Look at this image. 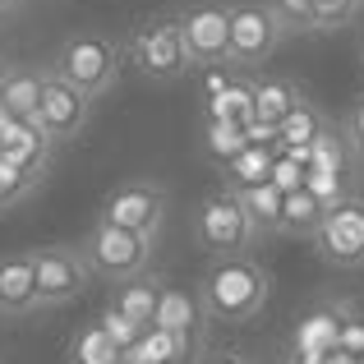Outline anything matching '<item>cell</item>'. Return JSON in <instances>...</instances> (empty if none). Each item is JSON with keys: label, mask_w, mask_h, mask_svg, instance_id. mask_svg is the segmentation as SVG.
<instances>
[{"label": "cell", "mask_w": 364, "mask_h": 364, "mask_svg": "<svg viewBox=\"0 0 364 364\" xmlns=\"http://www.w3.org/2000/svg\"><path fill=\"white\" fill-rule=\"evenodd\" d=\"M267 295H272V282H267L263 263H254L249 254L235 258H213V267L198 282V300H203V314L217 323H249L263 314Z\"/></svg>", "instance_id": "cell-1"}, {"label": "cell", "mask_w": 364, "mask_h": 364, "mask_svg": "<svg viewBox=\"0 0 364 364\" xmlns=\"http://www.w3.org/2000/svg\"><path fill=\"white\" fill-rule=\"evenodd\" d=\"M120 65H124V51L116 37L107 33H74L60 42V51H55L51 70L60 83H70L74 92H83L88 102H97L102 92L111 88V83L120 79Z\"/></svg>", "instance_id": "cell-2"}, {"label": "cell", "mask_w": 364, "mask_h": 364, "mask_svg": "<svg viewBox=\"0 0 364 364\" xmlns=\"http://www.w3.org/2000/svg\"><path fill=\"white\" fill-rule=\"evenodd\" d=\"M120 51H124V65H134L148 83H176V79L189 74V55H185V46H180L176 14L139 18V28L129 33V42H124Z\"/></svg>", "instance_id": "cell-3"}, {"label": "cell", "mask_w": 364, "mask_h": 364, "mask_svg": "<svg viewBox=\"0 0 364 364\" xmlns=\"http://www.w3.org/2000/svg\"><path fill=\"white\" fill-rule=\"evenodd\" d=\"M226 23H231V46H226V65L240 74L263 70L267 60L282 46V23L267 9V0H240V5H226Z\"/></svg>", "instance_id": "cell-4"}, {"label": "cell", "mask_w": 364, "mask_h": 364, "mask_svg": "<svg viewBox=\"0 0 364 364\" xmlns=\"http://www.w3.org/2000/svg\"><path fill=\"white\" fill-rule=\"evenodd\" d=\"M194 240L213 258H235V254H249V245H254L258 235H254V226H249L240 198H235L231 189H213V194H203L198 208H194Z\"/></svg>", "instance_id": "cell-5"}, {"label": "cell", "mask_w": 364, "mask_h": 364, "mask_svg": "<svg viewBox=\"0 0 364 364\" xmlns=\"http://www.w3.org/2000/svg\"><path fill=\"white\" fill-rule=\"evenodd\" d=\"M79 254H83V263H88L92 277L120 286V282H134V277L148 272V263H152V240L129 235V231H120V226L97 222L88 235H83Z\"/></svg>", "instance_id": "cell-6"}, {"label": "cell", "mask_w": 364, "mask_h": 364, "mask_svg": "<svg viewBox=\"0 0 364 364\" xmlns=\"http://www.w3.org/2000/svg\"><path fill=\"white\" fill-rule=\"evenodd\" d=\"M28 258H33V282H37V309L79 300L92 282L79 245H46V249H33Z\"/></svg>", "instance_id": "cell-7"}, {"label": "cell", "mask_w": 364, "mask_h": 364, "mask_svg": "<svg viewBox=\"0 0 364 364\" xmlns=\"http://www.w3.org/2000/svg\"><path fill=\"white\" fill-rule=\"evenodd\" d=\"M309 245L318 249V258L328 267H360L364 263V194L332 203Z\"/></svg>", "instance_id": "cell-8"}, {"label": "cell", "mask_w": 364, "mask_h": 364, "mask_svg": "<svg viewBox=\"0 0 364 364\" xmlns=\"http://www.w3.org/2000/svg\"><path fill=\"white\" fill-rule=\"evenodd\" d=\"M161 217H166V189L152 185V180H129V185H120V189H111V194H107L97 222L120 226V231L143 235V240L157 245Z\"/></svg>", "instance_id": "cell-9"}, {"label": "cell", "mask_w": 364, "mask_h": 364, "mask_svg": "<svg viewBox=\"0 0 364 364\" xmlns=\"http://www.w3.org/2000/svg\"><path fill=\"white\" fill-rule=\"evenodd\" d=\"M180 28V46L189 55V70H213V65H226V46H231V23H226V5H189L176 14Z\"/></svg>", "instance_id": "cell-10"}, {"label": "cell", "mask_w": 364, "mask_h": 364, "mask_svg": "<svg viewBox=\"0 0 364 364\" xmlns=\"http://www.w3.org/2000/svg\"><path fill=\"white\" fill-rule=\"evenodd\" d=\"M88 107H92V102L83 97V92H74L70 83H60L55 74H42V107H37V120L33 124L51 143H65V139H74V134L83 129Z\"/></svg>", "instance_id": "cell-11"}, {"label": "cell", "mask_w": 364, "mask_h": 364, "mask_svg": "<svg viewBox=\"0 0 364 364\" xmlns=\"http://www.w3.org/2000/svg\"><path fill=\"white\" fill-rule=\"evenodd\" d=\"M152 328L171 332V337L189 341V346H198L208 332V314H203V300H198V291H185V286H157V314H152Z\"/></svg>", "instance_id": "cell-12"}, {"label": "cell", "mask_w": 364, "mask_h": 364, "mask_svg": "<svg viewBox=\"0 0 364 364\" xmlns=\"http://www.w3.org/2000/svg\"><path fill=\"white\" fill-rule=\"evenodd\" d=\"M194 355H198V346H189V341L171 337V332H161V328H143L139 337L120 350V364H189Z\"/></svg>", "instance_id": "cell-13"}, {"label": "cell", "mask_w": 364, "mask_h": 364, "mask_svg": "<svg viewBox=\"0 0 364 364\" xmlns=\"http://www.w3.org/2000/svg\"><path fill=\"white\" fill-rule=\"evenodd\" d=\"M37 309V282H33V258L5 254L0 258V314H33Z\"/></svg>", "instance_id": "cell-14"}, {"label": "cell", "mask_w": 364, "mask_h": 364, "mask_svg": "<svg viewBox=\"0 0 364 364\" xmlns=\"http://www.w3.org/2000/svg\"><path fill=\"white\" fill-rule=\"evenodd\" d=\"M55 143L46 139L37 124H23V120H9V129L0 134V157L9 166H23V171H46V157H51Z\"/></svg>", "instance_id": "cell-15"}, {"label": "cell", "mask_w": 364, "mask_h": 364, "mask_svg": "<svg viewBox=\"0 0 364 364\" xmlns=\"http://www.w3.org/2000/svg\"><path fill=\"white\" fill-rule=\"evenodd\" d=\"M203 120H226V124H240L245 129L254 120V74H235L226 88L203 97Z\"/></svg>", "instance_id": "cell-16"}, {"label": "cell", "mask_w": 364, "mask_h": 364, "mask_svg": "<svg viewBox=\"0 0 364 364\" xmlns=\"http://www.w3.org/2000/svg\"><path fill=\"white\" fill-rule=\"evenodd\" d=\"M37 107H42V74L37 70H5V88H0V111L9 120H37Z\"/></svg>", "instance_id": "cell-17"}, {"label": "cell", "mask_w": 364, "mask_h": 364, "mask_svg": "<svg viewBox=\"0 0 364 364\" xmlns=\"http://www.w3.org/2000/svg\"><path fill=\"white\" fill-rule=\"evenodd\" d=\"M337 328L341 314L337 309H309L300 323H295V355H337Z\"/></svg>", "instance_id": "cell-18"}, {"label": "cell", "mask_w": 364, "mask_h": 364, "mask_svg": "<svg viewBox=\"0 0 364 364\" xmlns=\"http://www.w3.org/2000/svg\"><path fill=\"white\" fill-rule=\"evenodd\" d=\"M295 102H300V88H295L286 74H263V79H254V120L282 124L291 116Z\"/></svg>", "instance_id": "cell-19"}, {"label": "cell", "mask_w": 364, "mask_h": 364, "mask_svg": "<svg viewBox=\"0 0 364 364\" xmlns=\"http://www.w3.org/2000/svg\"><path fill=\"white\" fill-rule=\"evenodd\" d=\"M323 213H328V208H323L309 189H291V194H282V226H277V235H291V240H314Z\"/></svg>", "instance_id": "cell-20"}, {"label": "cell", "mask_w": 364, "mask_h": 364, "mask_svg": "<svg viewBox=\"0 0 364 364\" xmlns=\"http://www.w3.org/2000/svg\"><path fill=\"white\" fill-rule=\"evenodd\" d=\"M350 161H355V157H350L346 139H341V129L332 120H328V129L304 148V171H309V176H346Z\"/></svg>", "instance_id": "cell-21"}, {"label": "cell", "mask_w": 364, "mask_h": 364, "mask_svg": "<svg viewBox=\"0 0 364 364\" xmlns=\"http://www.w3.org/2000/svg\"><path fill=\"white\" fill-rule=\"evenodd\" d=\"M157 286H161V282H148V277L120 282V286H116V300H111V309H116L120 318H129L139 332L152 328V314H157Z\"/></svg>", "instance_id": "cell-22"}, {"label": "cell", "mask_w": 364, "mask_h": 364, "mask_svg": "<svg viewBox=\"0 0 364 364\" xmlns=\"http://www.w3.org/2000/svg\"><path fill=\"white\" fill-rule=\"evenodd\" d=\"M328 129V116H323L314 102H295L291 107V116H286L282 124H277V148H309L318 134Z\"/></svg>", "instance_id": "cell-23"}, {"label": "cell", "mask_w": 364, "mask_h": 364, "mask_svg": "<svg viewBox=\"0 0 364 364\" xmlns=\"http://www.w3.org/2000/svg\"><path fill=\"white\" fill-rule=\"evenodd\" d=\"M235 194V189H231ZM240 208L249 217V226H254V235H277V226H282V189L272 185H254V189H240Z\"/></svg>", "instance_id": "cell-24"}, {"label": "cell", "mask_w": 364, "mask_h": 364, "mask_svg": "<svg viewBox=\"0 0 364 364\" xmlns=\"http://www.w3.org/2000/svg\"><path fill=\"white\" fill-rule=\"evenodd\" d=\"M222 176H226V185L222 189H254V185H267V176H272V152L267 148H245L240 157H231L222 166Z\"/></svg>", "instance_id": "cell-25"}, {"label": "cell", "mask_w": 364, "mask_h": 364, "mask_svg": "<svg viewBox=\"0 0 364 364\" xmlns=\"http://www.w3.org/2000/svg\"><path fill=\"white\" fill-rule=\"evenodd\" d=\"M198 143H203V152L217 161V166H226L231 157H240V152L249 148V143H245V129H240V124H226V120H203Z\"/></svg>", "instance_id": "cell-26"}, {"label": "cell", "mask_w": 364, "mask_h": 364, "mask_svg": "<svg viewBox=\"0 0 364 364\" xmlns=\"http://www.w3.org/2000/svg\"><path fill=\"white\" fill-rule=\"evenodd\" d=\"M70 364H120V346L97 323H88V328H79L74 341H70Z\"/></svg>", "instance_id": "cell-27"}, {"label": "cell", "mask_w": 364, "mask_h": 364, "mask_svg": "<svg viewBox=\"0 0 364 364\" xmlns=\"http://www.w3.org/2000/svg\"><path fill=\"white\" fill-rule=\"evenodd\" d=\"M42 185V171H23V166H9L0 157V208H14L18 198H28L33 189Z\"/></svg>", "instance_id": "cell-28"}, {"label": "cell", "mask_w": 364, "mask_h": 364, "mask_svg": "<svg viewBox=\"0 0 364 364\" xmlns=\"http://www.w3.org/2000/svg\"><path fill=\"white\" fill-rule=\"evenodd\" d=\"M355 14H360V0H309L314 33H332V28H346Z\"/></svg>", "instance_id": "cell-29"}, {"label": "cell", "mask_w": 364, "mask_h": 364, "mask_svg": "<svg viewBox=\"0 0 364 364\" xmlns=\"http://www.w3.org/2000/svg\"><path fill=\"white\" fill-rule=\"evenodd\" d=\"M267 9L277 14V23H282V33H314L309 0H267Z\"/></svg>", "instance_id": "cell-30"}, {"label": "cell", "mask_w": 364, "mask_h": 364, "mask_svg": "<svg viewBox=\"0 0 364 364\" xmlns=\"http://www.w3.org/2000/svg\"><path fill=\"white\" fill-rule=\"evenodd\" d=\"M341 129V139H346V148H350V157L364 161V92L355 102H350V111H346V120L337 124Z\"/></svg>", "instance_id": "cell-31"}, {"label": "cell", "mask_w": 364, "mask_h": 364, "mask_svg": "<svg viewBox=\"0 0 364 364\" xmlns=\"http://www.w3.org/2000/svg\"><path fill=\"white\" fill-rule=\"evenodd\" d=\"M97 328H102V332H107V337H111V341H116V346H120V350H124V346H129V341H134V337H139V328H134V323H129V318H120V314H116V309H111V304H107V309H102V318H97Z\"/></svg>", "instance_id": "cell-32"}, {"label": "cell", "mask_w": 364, "mask_h": 364, "mask_svg": "<svg viewBox=\"0 0 364 364\" xmlns=\"http://www.w3.org/2000/svg\"><path fill=\"white\" fill-rule=\"evenodd\" d=\"M245 143H249V148H267V152H272V148H277V124L249 120V124H245Z\"/></svg>", "instance_id": "cell-33"}, {"label": "cell", "mask_w": 364, "mask_h": 364, "mask_svg": "<svg viewBox=\"0 0 364 364\" xmlns=\"http://www.w3.org/2000/svg\"><path fill=\"white\" fill-rule=\"evenodd\" d=\"M189 364H249L245 355H235V350H198Z\"/></svg>", "instance_id": "cell-34"}, {"label": "cell", "mask_w": 364, "mask_h": 364, "mask_svg": "<svg viewBox=\"0 0 364 364\" xmlns=\"http://www.w3.org/2000/svg\"><path fill=\"white\" fill-rule=\"evenodd\" d=\"M291 364H346L341 355H291Z\"/></svg>", "instance_id": "cell-35"}, {"label": "cell", "mask_w": 364, "mask_h": 364, "mask_svg": "<svg viewBox=\"0 0 364 364\" xmlns=\"http://www.w3.org/2000/svg\"><path fill=\"white\" fill-rule=\"evenodd\" d=\"M23 0H0V14H9V9H18Z\"/></svg>", "instance_id": "cell-36"}, {"label": "cell", "mask_w": 364, "mask_h": 364, "mask_svg": "<svg viewBox=\"0 0 364 364\" xmlns=\"http://www.w3.org/2000/svg\"><path fill=\"white\" fill-rule=\"evenodd\" d=\"M360 60H364V28H360Z\"/></svg>", "instance_id": "cell-37"}, {"label": "cell", "mask_w": 364, "mask_h": 364, "mask_svg": "<svg viewBox=\"0 0 364 364\" xmlns=\"http://www.w3.org/2000/svg\"><path fill=\"white\" fill-rule=\"evenodd\" d=\"M0 88H5V70H0Z\"/></svg>", "instance_id": "cell-38"}, {"label": "cell", "mask_w": 364, "mask_h": 364, "mask_svg": "<svg viewBox=\"0 0 364 364\" xmlns=\"http://www.w3.org/2000/svg\"><path fill=\"white\" fill-rule=\"evenodd\" d=\"M360 267H364V263H360Z\"/></svg>", "instance_id": "cell-39"}]
</instances>
